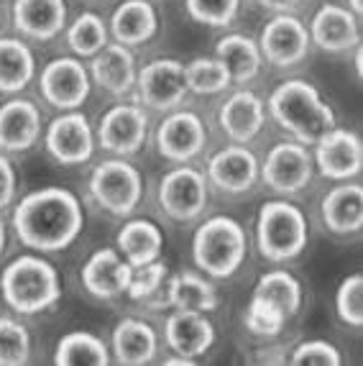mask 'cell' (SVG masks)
I'll return each instance as SVG.
<instances>
[{
  "mask_svg": "<svg viewBox=\"0 0 363 366\" xmlns=\"http://www.w3.org/2000/svg\"><path fill=\"white\" fill-rule=\"evenodd\" d=\"M82 228V200L67 187L34 189L13 208V231L26 249L36 254H56L69 249Z\"/></svg>",
  "mask_w": 363,
  "mask_h": 366,
  "instance_id": "1",
  "label": "cell"
},
{
  "mask_svg": "<svg viewBox=\"0 0 363 366\" xmlns=\"http://www.w3.org/2000/svg\"><path fill=\"white\" fill-rule=\"evenodd\" d=\"M267 113L279 129H284L304 147H312L322 134L335 126V110L307 79H284L282 85L274 87Z\"/></svg>",
  "mask_w": 363,
  "mask_h": 366,
  "instance_id": "2",
  "label": "cell"
},
{
  "mask_svg": "<svg viewBox=\"0 0 363 366\" xmlns=\"http://www.w3.org/2000/svg\"><path fill=\"white\" fill-rule=\"evenodd\" d=\"M0 295L16 315H39L59 305L61 280L44 254L16 257L0 274Z\"/></svg>",
  "mask_w": 363,
  "mask_h": 366,
  "instance_id": "3",
  "label": "cell"
},
{
  "mask_svg": "<svg viewBox=\"0 0 363 366\" xmlns=\"http://www.w3.org/2000/svg\"><path fill=\"white\" fill-rule=\"evenodd\" d=\"M249 254L246 228L230 215H212L192 236L194 267L212 280H228L243 267Z\"/></svg>",
  "mask_w": 363,
  "mask_h": 366,
  "instance_id": "4",
  "label": "cell"
},
{
  "mask_svg": "<svg viewBox=\"0 0 363 366\" xmlns=\"http://www.w3.org/2000/svg\"><path fill=\"white\" fill-rule=\"evenodd\" d=\"M309 241L307 218L294 202L269 200L256 215V246L267 262H294Z\"/></svg>",
  "mask_w": 363,
  "mask_h": 366,
  "instance_id": "5",
  "label": "cell"
},
{
  "mask_svg": "<svg viewBox=\"0 0 363 366\" xmlns=\"http://www.w3.org/2000/svg\"><path fill=\"white\" fill-rule=\"evenodd\" d=\"M87 192L97 208L115 218H128L144 200V174L128 159H103L87 179Z\"/></svg>",
  "mask_w": 363,
  "mask_h": 366,
  "instance_id": "6",
  "label": "cell"
},
{
  "mask_svg": "<svg viewBox=\"0 0 363 366\" xmlns=\"http://www.w3.org/2000/svg\"><path fill=\"white\" fill-rule=\"evenodd\" d=\"M39 92L49 108L59 110H79L87 103L92 92L90 69L79 56H56L46 61L39 74Z\"/></svg>",
  "mask_w": 363,
  "mask_h": 366,
  "instance_id": "7",
  "label": "cell"
},
{
  "mask_svg": "<svg viewBox=\"0 0 363 366\" xmlns=\"http://www.w3.org/2000/svg\"><path fill=\"white\" fill-rule=\"evenodd\" d=\"M44 149L56 164L82 167L95 154V129L82 110H64L44 129Z\"/></svg>",
  "mask_w": 363,
  "mask_h": 366,
  "instance_id": "8",
  "label": "cell"
},
{
  "mask_svg": "<svg viewBox=\"0 0 363 366\" xmlns=\"http://www.w3.org/2000/svg\"><path fill=\"white\" fill-rule=\"evenodd\" d=\"M159 205L171 220L189 223L200 218L210 200V182L205 172L189 164H176L159 179Z\"/></svg>",
  "mask_w": 363,
  "mask_h": 366,
  "instance_id": "9",
  "label": "cell"
},
{
  "mask_svg": "<svg viewBox=\"0 0 363 366\" xmlns=\"http://www.w3.org/2000/svg\"><path fill=\"white\" fill-rule=\"evenodd\" d=\"M136 98L144 108L156 113H169L182 108L187 100V77H184V61L174 56H159L139 69L136 77Z\"/></svg>",
  "mask_w": 363,
  "mask_h": 366,
  "instance_id": "10",
  "label": "cell"
},
{
  "mask_svg": "<svg viewBox=\"0 0 363 366\" xmlns=\"http://www.w3.org/2000/svg\"><path fill=\"white\" fill-rule=\"evenodd\" d=\"M315 177L312 154L299 141H279L259 167V179L282 197H294L309 187Z\"/></svg>",
  "mask_w": 363,
  "mask_h": 366,
  "instance_id": "11",
  "label": "cell"
},
{
  "mask_svg": "<svg viewBox=\"0 0 363 366\" xmlns=\"http://www.w3.org/2000/svg\"><path fill=\"white\" fill-rule=\"evenodd\" d=\"M149 139V116L141 103H118L108 108L95 129V141L113 157H134Z\"/></svg>",
  "mask_w": 363,
  "mask_h": 366,
  "instance_id": "12",
  "label": "cell"
},
{
  "mask_svg": "<svg viewBox=\"0 0 363 366\" xmlns=\"http://www.w3.org/2000/svg\"><path fill=\"white\" fill-rule=\"evenodd\" d=\"M207 126L200 113L189 108L169 110L156 129V152L171 164H189L207 147Z\"/></svg>",
  "mask_w": 363,
  "mask_h": 366,
  "instance_id": "13",
  "label": "cell"
},
{
  "mask_svg": "<svg viewBox=\"0 0 363 366\" xmlns=\"http://www.w3.org/2000/svg\"><path fill=\"white\" fill-rule=\"evenodd\" d=\"M259 49L264 61L277 69L299 67L309 56V31L294 13H274V19L261 29Z\"/></svg>",
  "mask_w": 363,
  "mask_h": 366,
  "instance_id": "14",
  "label": "cell"
},
{
  "mask_svg": "<svg viewBox=\"0 0 363 366\" xmlns=\"http://www.w3.org/2000/svg\"><path fill=\"white\" fill-rule=\"evenodd\" d=\"M312 147H315L312 162H315V169L320 172L322 177L345 182V179H356L361 174L363 144L356 131L333 126Z\"/></svg>",
  "mask_w": 363,
  "mask_h": 366,
  "instance_id": "15",
  "label": "cell"
},
{
  "mask_svg": "<svg viewBox=\"0 0 363 366\" xmlns=\"http://www.w3.org/2000/svg\"><path fill=\"white\" fill-rule=\"evenodd\" d=\"M44 136V113L34 100L13 95L0 105V152L26 154Z\"/></svg>",
  "mask_w": 363,
  "mask_h": 366,
  "instance_id": "16",
  "label": "cell"
},
{
  "mask_svg": "<svg viewBox=\"0 0 363 366\" xmlns=\"http://www.w3.org/2000/svg\"><path fill=\"white\" fill-rule=\"evenodd\" d=\"M13 29L26 41H54L64 34L69 21L67 0H13Z\"/></svg>",
  "mask_w": 363,
  "mask_h": 366,
  "instance_id": "17",
  "label": "cell"
},
{
  "mask_svg": "<svg viewBox=\"0 0 363 366\" xmlns=\"http://www.w3.org/2000/svg\"><path fill=\"white\" fill-rule=\"evenodd\" d=\"M309 41L327 54H343L361 44V19L348 6L322 3L307 26Z\"/></svg>",
  "mask_w": 363,
  "mask_h": 366,
  "instance_id": "18",
  "label": "cell"
},
{
  "mask_svg": "<svg viewBox=\"0 0 363 366\" xmlns=\"http://www.w3.org/2000/svg\"><path fill=\"white\" fill-rule=\"evenodd\" d=\"M267 103L259 92L241 87V90L230 92L225 103L218 110V123L223 134L230 139V144H241L249 147L251 141L264 131L267 126Z\"/></svg>",
  "mask_w": 363,
  "mask_h": 366,
  "instance_id": "19",
  "label": "cell"
},
{
  "mask_svg": "<svg viewBox=\"0 0 363 366\" xmlns=\"http://www.w3.org/2000/svg\"><path fill=\"white\" fill-rule=\"evenodd\" d=\"M259 159L249 147L233 144L212 154L205 177L212 187L225 195H243L259 182Z\"/></svg>",
  "mask_w": 363,
  "mask_h": 366,
  "instance_id": "20",
  "label": "cell"
},
{
  "mask_svg": "<svg viewBox=\"0 0 363 366\" xmlns=\"http://www.w3.org/2000/svg\"><path fill=\"white\" fill-rule=\"evenodd\" d=\"M90 64V79L92 85H97L103 92L113 95V98H128L136 90V77H139V67H136L134 51L123 46L118 41H108L103 49L92 54Z\"/></svg>",
  "mask_w": 363,
  "mask_h": 366,
  "instance_id": "21",
  "label": "cell"
},
{
  "mask_svg": "<svg viewBox=\"0 0 363 366\" xmlns=\"http://www.w3.org/2000/svg\"><path fill=\"white\" fill-rule=\"evenodd\" d=\"M131 272H134V267L121 257L118 249H97L82 264L79 280H82V287L95 300L110 302V300L126 295Z\"/></svg>",
  "mask_w": 363,
  "mask_h": 366,
  "instance_id": "22",
  "label": "cell"
},
{
  "mask_svg": "<svg viewBox=\"0 0 363 366\" xmlns=\"http://www.w3.org/2000/svg\"><path fill=\"white\" fill-rule=\"evenodd\" d=\"M164 341H166L171 354L197 361L215 343V325L207 317V312L174 310L164 325Z\"/></svg>",
  "mask_w": 363,
  "mask_h": 366,
  "instance_id": "23",
  "label": "cell"
},
{
  "mask_svg": "<svg viewBox=\"0 0 363 366\" xmlns=\"http://www.w3.org/2000/svg\"><path fill=\"white\" fill-rule=\"evenodd\" d=\"M218 290L197 272H179V274L169 277L159 300L151 302V307H171V310L194 312H212L218 310Z\"/></svg>",
  "mask_w": 363,
  "mask_h": 366,
  "instance_id": "24",
  "label": "cell"
},
{
  "mask_svg": "<svg viewBox=\"0 0 363 366\" xmlns=\"http://www.w3.org/2000/svg\"><path fill=\"white\" fill-rule=\"evenodd\" d=\"M110 39L128 49L149 44L159 31V13L149 0H123L121 6L110 13L108 21Z\"/></svg>",
  "mask_w": 363,
  "mask_h": 366,
  "instance_id": "25",
  "label": "cell"
},
{
  "mask_svg": "<svg viewBox=\"0 0 363 366\" xmlns=\"http://www.w3.org/2000/svg\"><path fill=\"white\" fill-rule=\"evenodd\" d=\"M159 338L151 325L141 317H123L110 336V354L123 366H144L156 359Z\"/></svg>",
  "mask_w": 363,
  "mask_h": 366,
  "instance_id": "26",
  "label": "cell"
},
{
  "mask_svg": "<svg viewBox=\"0 0 363 366\" xmlns=\"http://www.w3.org/2000/svg\"><path fill=\"white\" fill-rule=\"evenodd\" d=\"M322 223L338 236H351L363 228V187L345 179L322 197Z\"/></svg>",
  "mask_w": 363,
  "mask_h": 366,
  "instance_id": "27",
  "label": "cell"
},
{
  "mask_svg": "<svg viewBox=\"0 0 363 366\" xmlns=\"http://www.w3.org/2000/svg\"><path fill=\"white\" fill-rule=\"evenodd\" d=\"M215 56L225 64L233 85H251L261 74L264 56H261L259 44L246 34H225L215 44Z\"/></svg>",
  "mask_w": 363,
  "mask_h": 366,
  "instance_id": "28",
  "label": "cell"
},
{
  "mask_svg": "<svg viewBox=\"0 0 363 366\" xmlns=\"http://www.w3.org/2000/svg\"><path fill=\"white\" fill-rule=\"evenodd\" d=\"M36 77V56L26 39L0 36V92L19 95Z\"/></svg>",
  "mask_w": 363,
  "mask_h": 366,
  "instance_id": "29",
  "label": "cell"
},
{
  "mask_svg": "<svg viewBox=\"0 0 363 366\" xmlns=\"http://www.w3.org/2000/svg\"><path fill=\"white\" fill-rule=\"evenodd\" d=\"M115 249L131 267H144L154 259H161L164 233L156 223L146 218L126 220V226L115 236Z\"/></svg>",
  "mask_w": 363,
  "mask_h": 366,
  "instance_id": "30",
  "label": "cell"
},
{
  "mask_svg": "<svg viewBox=\"0 0 363 366\" xmlns=\"http://www.w3.org/2000/svg\"><path fill=\"white\" fill-rule=\"evenodd\" d=\"M56 366H108L110 348L90 330H72L61 336L54 348Z\"/></svg>",
  "mask_w": 363,
  "mask_h": 366,
  "instance_id": "31",
  "label": "cell"
},
{
  "mask_svg": "<svg viewBox=\"0 0 363 366\" xmlns=\"http://www.w3.org/2000/svg\"><path fill=\"white\" fill-rule=\"evenodd\" d=\"M110 41L108 24L100 13L95 11H82L74 21H67L64 29V44L79 59H90L92 54L103 49L105 44Z\"/></svg>",
  "mask_w": 363,
  "mask_h": 366,
  "instance_id": "32",
  "label": "cell"
},
{
  "mask_svg": "<svg viewBox=\"0 0 363 366\" xmlns=\"http://www.w3.org/2000/svg\"><path fill=\"white\" fill-rule=\"evenodd\" d=\"M254 295H259V297L269 300V302H274L277 307H282L289 317H294L297 312H299L302 300H304L299 280H297L292 272H287V269H272L267 274H261V280L256 282V287H254Z\"/></svg>",
  "mask_w": 363,
  "mask_h": 366,
  "instance_id": "33",
  "label": "cell"
},
{
  "mask_svg": "<svg viewBox=\"0 0 363 366\" xmlns=\"http://www.w3.org/2000/svg\"><path fill=\"white\" fill-rule=\"evenodd\" d=\"M184 77H187V90L205 98L220 95L233 85L228 69L218 56H194L184 64Z\"/></svg>",
  "mask_w": 363,
  "mask_h": 366,
  "instance_id": "34",
  "label": "cell"
},
{
  "mask_svg": "<svg viewBox=\"0 0 363 366\" xmlns=\"http://www.w3.org/2000/svg\"><path fill=\"white\" fill-rule=\"evenodd\" d=\"M287 320H289V315L282 307L259 297V295H251L246 312H243V325L256 338H277L284 330Z\"/></svg>",
  "mask_w": 363,
  "mask_h": 366,
  "instance_id": "35",
  "label": "cell"
},
{
  "mask_svg": "<svg viewBox=\"0 0 363 366\" xmlns=\"http://www.w3.org/2000/svg\"><path fill=\"white\" fill-rule=\"evenodd\" d=\"M31 361V333L19 317L0 315V366H24Z\"/></svg>",
  "mask_w": 363,
  "mask_h": 366,
  "instance_id": "36",
  "label": "cell"
},
{
  "mask_svg": "<svg viewBox=\"0 0 363 366\" xmlns=\"http://www.w3.org/2000/svg\"><path fill=\"white\" fill-rule=\"evenodd\" d=\"M166 280H169V267H166V262L154 259V262L144 264V267H134L126 295L134 300V302H149V305H151L154 300L161 295Z\"/></svg>",
  "mask_w": 363,
  "mask_h": 366,
  "instance_id": "37",
  "label": "cell"
},
{
  "mask_svg": "<svg viewBox=\"0 0 363 366\" xmlns=\"http://www.w3.org/2000/svg\"><path fill=\"white\" fill-rule=\"evenodd\" d=\"M243 0H184L187 16L210 29H225L238 19Z\"/></svg>",
  "mask_w": 363,
  "mask_h": 366,
  "instance_id": "38",
  "label": "cell"
},
{
  "mask_svg": "<svg viewBox=\"0 0 363 366\" xmlns=\"http://www.w3.org/2000/svg\"><path fill=\"white\" fill-rule=\"evenodd\" d=\"M335 312L345 325L363 328V274H348L335 290Z\"/></svg>",
  "mask_w": 363,
  "mask_h": 366,
  "instance_id": "39",
  "label": "cell"
},
{
  "mask_svg": "<svg viewBox=\"0 0 363 366\" xmlns=\"http://www.w3.org/2000/svg\"><path fill=\"white\" fill-rule=\"evenodd\" d=\"M292 364L294 366H340L343 364V356H340L338 346L330 341H304L292 351Z\"/></svg>",
  "mask_w": 363,
  "mask_h": 366,
  "instance_id": "40",
  "label": "cell"
},
{
  "mask_svg": "<svg viewBox=\"0 0 363 366\" xmlns=\"http://www.w3.org/2000/svg\"><path fill=\"white\" fill-rule=\"evenodd\" d=\"M16 192H19V172L13 167L11 157L0 152V210L11 208Z\"/></svg>",
  "mask_w": 363,
  "mask_h": 366,
  "instance_id": "41",
  "label": "cell"
},
{
  "mask_svg": "<svg viewBox=\"0 0 363 366\" xmlns=\"http://www.w3.org/2000/svg\"><path fill=\"white\" fill-rule=\"evenodd\" d=\"M264 11L272 13H294L297 8L302 6V0H256Z\"/></svg>",
  "mask_w": 363,
  "mask_h": 366,
  "instance_id": "42",
  "label": "cell"
},
{
  "mask_svg": "<svg viewBox=\"0 0 363 366\" xmlns=\"http://www.w3.org/2000/svg\"><path fill=\"white\" fill-rule=\"evenodd\" d=\"M351 51H353V72H356V79L361 82L363 79V46L361 44H356Z\"/></svg>",
  "mask_w": 363,
  "mask_h": 366,
  "instance_id": "43",
  "label": "cell"
},
{
  "mask_svg": "<svg viewBox=\"0 0 363 366\" xmlns=\"http://www.w3.org/2000/svg\"><path fill=\"white\" fill-rule=\"evenodd\" d=\"M6 246H8V231H6V220L0 218V259L6 254Z\"/></svg>",
  "mask_w": 363,
  "mask_h": 366,
  "instance_id": "44",
  "label": "cell"
},
{
  "mask_svg": "<svg viewBox=\"0 0 363 366\" xmlns=\"http://www.w3.org/2000/svg\"><path fill=\"white\" fill-rule=\"evenodd\" d=\"M348 8H351V11L356 13L358 19L363 16V0H348Z\"/></svg>",
  "mask_w": 363,
  "mask_h": 366,
  "instance_id": "45",
  "label": "cell"
},
{
  "mask_svg": "<svg viewBox=\"0 0 363 366\" xmlns=\"http://www.w3.org/2000/svg\"><path fill=\"white\" fill-rule=\"evenodd\" d=\"M0 26H3V6H0Z\"/></svg>",
  "mask_w": 363,
  "mask_h": 366,
  "instance_id": "46",
  "label": "cell"
}]
</instances>
